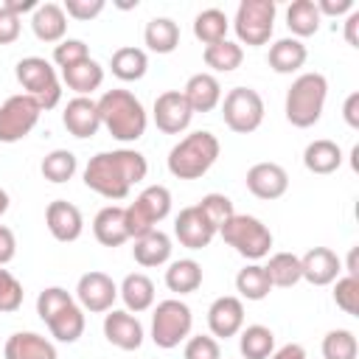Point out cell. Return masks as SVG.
Here are the masks:
<instances>
[{
	"instance_id": "ab89813d",
	"label": "cell",
	"mask_w": 359,
	"mask_h": 359,
	"mask_svg": "<svg viewBox=\"0 0 359 359\" xmlns=\"http://www.w3.org/2000/svg\"><path fill=\"white\" fill-rule=\"evenodd\" d=\"M76 168H79V160H76V154L67 151V149H53L50 154L42 157V165H39L42 177H45L48 182H53V185H62V182L73 180Z\"/></svg>"
},
{
	"instance_id": "f546056e",
	"label": "cell",
	"mask_w": 359,
	"mask_h": 359,
	"mask_svg": "<svg viewBox=\"0 0 359 359\" xmlns=\"http://www.w3.org/2000/svg\"><path fill=\"white\" fill-rule=\"evenodd\" d=\"M48 331H50V337L56 339V342H67V345H73V342H79V337L84 334V309L73 300L70 306H65L59 314H53L48 323Z\"/></svg>"
},
{
	"instance_id": "f35d334b",
	"label": "cell",
	"mask_w": 359,
	"mask_h": 359,
	"mask_svg": "<svg viewBox=\"0 0 359 359\" xmlns=\"http://www.w3.org/2000/svg\"><path fill=\"white\" fill-rule=\"evenodd\" d=\"M236 292L244 300H252V303L264 300L272 292V283H269L264 266L261 264H247L244 269H238V275H236Z\"/></svg>"
},
{
	"instance_id": "83f0119b",
	"label": "cell",
	"mask_w": 359,
	"mask_h": 359,
	"mask_svg": "<svg viewBox=\"0 0 359 359\" xmlns=\"http://www.w3.org/2000/svg\"><path fill=\"white\" fill-rule=\"evenodd\" d=\"M303 165L311 174H334L342 165V149L328 137L311 140L303 151Z\"/></svg>"
},
{
	"instance_id": "7402d4cb",
	"label": "cell",
	"mask_w": 359,
	"mask_h": 359,
	"mask_svg": "<svg viewBox=\"0 0 359 359\" xmlns=\"http://www.w3.org/2000/svg\"><path fill=\"white\" fill-rule=\"evenodd\" d=\"M31 31L39 42H62L67 34V14L59 3H39L31 14Z\"/></svg>"
},
{
	"instance_id": "b9f144b4",
	"label": "cell",
	"mask_w": 359,
	"mask_h": 359,
	"mask_svg": "<svg viewBox=\"0 0 359 359\" xmlns=\"http://www.w3.org/2000/svg\"><path fill=\"white\" fill-rule=\"evenodd\" d=\"M73 303V294L67 292V289H62V286H48V289H42L39 292V297H36V314H39V320L42 323H48L53 314H59L65 306H70Z\"/></svg>"
},
{
	"instance_id": "7bdbcfd3",
	"label": "cell",
	"mask_w": 359,
	"mask_h": 359,
	"mask_svg": "<svg viewBox=\"0 0 359 359\" xmlns=\"http://www.w3.org/2000/svg\"><path fill=\"white\" fill-rule=\"evenodd\" d=\"M334 303L337 309H342L345 314H359V278L342 275L334 280Z\"/></svg>"
},
{
	"instance_id": "8fae6325",
	"label": "cell",
	"mask_w": 359,
	"mask_h": 359,
	"mask_svg": "<svg viewBox=\"0 0 359 359\" xmlns=\"http://www.w3.org/2000/svg\"><path fill=\"white\" fill-rule=\"evenodd\" d=\"M39 112L42 107L36 104V98L25 93L8 95L0 104V143H17L25 135H31V129L39 121Z\"/></svg>"
},
{
	"instance_id": "ffe728a7",
	"label": "cell",
	"mask_w": 359,
	"mask_h": 359,
	"mask_svg": "<svg viewBox=\"0 0 359 359\" xmlns=\"http://www.w3.org/2000/svg\"><path fill=\"white\" fill-rule=\"evenodd\" d=\"M339 269H342V261L328 247H311L300 258L303 280H309L311 286H328V283H334L339 278Z\"/></svg>"
},
{
	"instance_id": "ba28073f",
	"label": "cell",
	"mask_w": 359,
	"mask_h": 359,
	"mask_svg": "<svg viewBox=\"0 0 359 359\" xmlns=\"http://www.w3.org/2000/svg\"><path fill=\"white\" fill-rule=\"evenodd\" d=\"M14 76L20 81V87L25 90V95L36 98V104L42 109H53L62 98V84L56 76V67L42 59V56H25L17 62Z\"/></svg>"
},
{
	"instance_id": "7dc6e473",
	"label": "cell",
	"mask_w": 359,
	"mask_h": 359,
	"mask_svg": "<svg viewBox=\"0 0 359 359\" xmlns=\"http://www.w3.org/2000/svg\"><path fill=\"white\" fill-rule=\"evenodd\" d=\"M182 356L185 359H222V348H219V339L216 337L196 334V337H188L185 339Z\"/></svg>"
},
{
	"instance_id": "484cf974",
	"label": "cell",
	"mask_w": 359,
	"mask_h": 359,
	"mask_svg": "<svg viewBox=\"0 0 359 359\" xmlns=\"http://www.w3.org/2000/svg\"><path fill=\"white\" fill-rule=\"evenodd\" d=\"M118 294H121L126 311H135V314H140V311H146V309L154 306V283L143 272H129L121 280Z\"/></svg>"
},
{
	"instance_id": "ee69618b",
	"label": "cell",
	"mask_w": 359,
	"mask_h": 359,
	"mask_svg": "<svg viewBox=\"0 0 359 359\" xmlns=\"http://www.w3.org/2000/svg\"><path fill=\"white\" fill-rule=\"evenodd\" d=\"M22 297H25L22 283L8 269L0 266V314H14L22 306Z\"/></svg>"
},
{
	"instance_id": "f5cc1de1",
	"label": "cell",
	"mask_w": 359,
	"mask_h": 359,
	"mask_svg": "<svg viewBox=\"0 0 359 359\" xmlns=\"http://www.w3.org/2000/svg\"><path fill=\"white\" fill-rule=\"evenodd\" d=\"M342 118L351 129H359V93H351L342 104Z\"/></svg>"
},
{
	"instance_id": "d6986e66",
	"label": "cell",
	"mask_w": 359,
	"mask_h": 359,
	"mask_svg": "<svg viewBox=\"0 0 359 359\" xmlns=\"http://www.w3.org/2000/svg\"><path fill=\"white\" fill-rule=\"evenodd\" d=\"M62 123L65 129L79 137V140H87L93 137L98 129H101V118H98V104L87 95H76L65 104V112H62Z\"/></svg>"
},
{
	"instance_id": "4fadbf2b",
	"label": "cell",
	"mask_w": 359,
	"mask_h": 359,
	"mask_svg": "<svg viewBox=\"0 0 359 359\" xmlns=\"http://www.w3.org/2000/svg\"><path fill=\"white\" fill-rule=\"evenodd\" d=\"M151 118H154V126L165 135H180L191 126V118H194V109L188 107L182 90H165L154 98V109H151Z\"/></svg>"
},
{
	"instance_id": "f907efd6",
	"label": "cell",
	"mask_w": 359,
	"mask_h": 359,
	"mask_svg": "<svg viewBox=\"0 0 359 359\" xmlns=\"http://www.w3.org/2000/svg\"><path fill=\"white\" fill-rule=\"evenodd\" d=\"M17 255V238H14V230L0 224V266H6L8 261H14Z\"/></svg>"
},
{
	"instance_id": "d590c367",
	"label": "cell",
	"mask_w": 359,
	"mask_h": 359,
	"mask_svg": "<svg viewBox=\"0 0 359 359\" xmlns=\"http://www.w3.org/2000/svg\"><path fill=\"white\" fill-rule=\"evenodd\" d=\"M320 20H323V17H320L314 0H294V3L286 8V28L292 31L294 39H303V36L317 34Z\"/></svg>"
},
{
	"instance_id": "f1b7e54d",
	"label": "cell",
	"mask_w": 359,
	"mask_h": 359,
	"mask_svg": "<svg viewBox=\"0 0 359 359\" xmlns=\"http://www.w3.org/2000/svg\"><path fill=\"white\" fill-rule=\"evenodd\" d=\"M109 70L115 79L121 81H140L149 70V56L143 48H135V45H123L112 53L109 59Z\"/></svg>"
},
{
	"instance_id": "4316f807",
	"label": "cell",
	"mask_w": 359,
	"mask_h": 359,
	"mask_svg": "<svg viewBox=\"0 0 359 359\" xmlns=\"http://www.w3.org/2000/svg\"><path fill=\"white\" fill-rule=\"evenodd\" d=\"M171 250H174V247H171L168 233H163V230H151V233L135 238L132 255H135V261H137L140 266H163V264H168Z\"/></svg>"
},
{
	"instance_id": "3957f363",
	"label": "cell",
	"mask_w": 359,
	"mask_h": 359,
	"mask_svg": "<svg viewBox=\"0 0 359 359\" xmlns=\"http://www.w3.org/2000/svg\"><path fill=\"white\" fill-rule=\"evenodd\" d=\"M219 151H222L219 137L208 129H199V132L185 135L168 151L165 165H168L171 177H177V180H199L213 168V163L219 160Z\"/></svg>"
},
{
	"instance_id": "30bf717a",
	"label": "cell",
	"mask_w": 359,
	"mask_h": 359,
	"mask_svg": "<svg viewBox=\"0 0 359 359\" xmlns=\"http://www.w3.org/2000/svg\"><path fill=\"white\" fill-rule=\"evenodd\" d=\"M224 126L236 135H250L264 123V98L252 87H233L222 98Z\"/></svg>"
},
{
	"instance_id": "e575fe53",
	"label": "cell",
	"mask_w": 359,
	"mask_h": 359,
	"mask_svg": "<svg viewBox=\"0 0 359 359\" xmlns=\"http://www.w3.org/2000/svg\"><path fill=\"white\" fill-rule=\"evenodd\" d=\"M238 351L244 359H269V353L275 351V334L272 328L255 323L238 331Z\"/></svg>"
},
{
	"instance_id": "9a60e30c",
	"label": "cell",
	"mask_w": 359,
	"mask_h": 359,
	"mask_svg": "<svg viewBox=\"0 0 359 359\" xmlns=\"http://www.w3.org/2000/svg\"><path fill=\"white\" fill-rule=\"evenodd\" d=\"M208 328H210V337H216V339L236 337L244 328V303H241V297H236V294L216 297L208 309Z\"/></svg>"
},
{
	"instance_id": "2e32d148",
	"label": "cell",
	"mask_w": 359,
	"mask_h": 359,
	"mask_svg": "<svg viewBox=\"0 0 359 359\" xmlns=\"http://www.w3.org/2000/svg\"><path fill=\"white\" fill-rule=\"evenodd\" d=\"M244 182H247V191H250L252 196L269 202V199H280V196L286 194V188H289V174H286V168L278 165V163H255V165L247 168Z\"/></svg>"
},
{
	"instance_id": "f6af8a7d",
	"label": "cell",
	"mask_w": 359,
	"mask_h": 359,
	"mask_svg": "<svg viewBox=\"0 0 359 359\" xmlns=\"http://www.w3.org/2000/svg\"><path fill=\"white\" fill-rule=\"evenodd\" d=\"M199 208H202V213L213 222V227L219 230L236 210H233V202H230V196H224V194H205L199 202H196Z\"/></svg>"
},
{
	"instance_id": "6f0895ef",
	"label": "cell",
	"mask_w": 359,
	"mask_h": 359,
	"mask_svg": "<svg viewBox=\"0 0 359 359\" xmlns=\"http://www.w3.org/2000/svg\"><path fill=\"white\" fill-rule=\"evenodd\" d=\"M348 275L351 278H359V269H356V247H351V252H348Z\"/></svg>"
},
{
	"instance_id": "60d3db41",
	"label": "cell",
	"mask_w": 359,
	"mask_h": 359,
	"mask_svg": "<svg viewBox=\"0 0 359 359\" xmlns=\"http://www.w3.org/2000/svg\"><path fill=\"white\" fill-rule=\"evenodd\" d=\"M359 342L348 328H334L323 337V359H356Z\"/></svg>"
},
{
	"instance_id": "c3c4849f",
	"label": "cell",
	"mask_w": 359,
	"mask_h": 359,
	"mask_svg": "<svg viewBox=\"0 0 359 359\" xmlns=\"http://www.w3.org/2000/svg\"><path fill=\"white\" fill-rule=\"evenodd\" d=\"M65 14L73 17V20H93L104 11V0H65Z\"/></svg>"
},
{
	"instance_id": "5b68a950",
	"label": "cell",
	"mask_w": 359,
	"mask_h": 359,
	"mask_svg": "<svg viewBox=\"0 0 359 359\" xmlns=\"http://www.w3.org/2000/svg\"><path fill=\"white\" fill-rule=\"evenodd\" d=\"M219 236L224 238L227 247H233L247 261L266 258L269 255V247H272V230L261 219L247 216V213H233L219 227Z\"/></svg>"
},
{
	"instance_id": "5bb4252c",
	"label": "cell",
	"mask_w": 359,
	"mask_h": 359,
	"mask_svg": "<svg viewBox=\"0 0 359 359\" xmlns=\"http://www.w3.org/2000/svg\"><path fill=\"white\" fill-rule=\"evenodd\" d=\"M216 227H213V222L202 213V208L199 205H188V208H182L180 213H177V219H174V236H177V241L182 244V247H188V250H202V247H208L213 238H216Z\"/></svg>"
},
{
	"instance_id": "7c38bea8",
	"label": "cell",
	"mask_w": 359,
	"mask_h": 359,
	"mask_svg": "<svg viewBox=\"0 0 359 359\" xmlns=\"http://www.w3.org/2000/svg\"><path fill=\"white\" fill-rule=\"evenodd\" d=\"M115 297H118V286H115V280H112L107 272L90 269V272H84V275L79 278V283H76V300H79V306H81L84 311H90V314H104V311H109L112 303H115Z\"/></svg>"
},
{
	"instance_id": "44dd1931",
	"label": "cell",
	"mask_w": 359,
	"mask_h": 359,
	"mask_svg": "<svg viewBox=\"0 0 359 359\" xmlns=\"http://www.w3.org/2000/svg\"><path fill=\"white\" fill-rule=\"evenodd\" d=\"M3 359H59V356L48 337L36 331H17L6 339Z\"/></svg>"
},
{
	"instance_id": "7a4b0ae2",
	"label": "cell",
	"mask_w": 359,
	"mask_h": 359,
	"mask_svg": "<svg viewBox=\"0 0 359 359\" xmlns=\"http://www.w3.org/2000/svg\"><path fill=\"white\" fill-rule=\"evenodd\" d=\"M98 104V118L101 126L121 143H135L146 135L149 126V115L140 104V98H135V93L129 90H107L101 93Z\"/></svg>"
},
{
	"instance_id": "603a6c76",
	"label": "cell",
	"mask_w": 359,
	"mask_h": 359,
	"mask_svg": "<svg viewBox=\"0 0 359 359\" xmlns=\"http://www.w3.org/2000/svg\"><path fill=\"white\" fill-rule=\"evenodd\" d=\"M182 95L194 112H210L222 104V84L213 73H194L185 81Z\"/></svg>"
},
{
	"instance_id": "1f68e13d",
	"label": "cell",
	"mask_w": 359,
	"mask_h": 359,
	"mask_svg": "<svg viewBox=\"0 0 359 359\" xmlns=\"http://www.w3.org/2000/svg\"><path fill=\"white\" fill-rule=\"evenodd\" d=\"M143 42L154 53H174L180 45V25L171 17H154L143 28Z\"/></svg>"
},
{
	"instance_id": "52a82bcc",
	"label": "cell",
	"mask_w": 359,
	"mask_h": 359,
	"mask_svg": "<svg viewBox=\"0 0 359 359\" xmlns=\"http://www.w3.org/2000/svg\"><path fill=\"white\" fill-rule=\"evenodd\" d=\"M191 328H194L191 306L182 303L180 297H168V300H160L154 306V314H151V342L157 348H163V351L177 348L180 342H185L191 337Z\"/></svg>"
},
{
	"instance_id": "681fc988",
	"label": "cell",
	"mask_w": 359,
	"mask_h": 359,
	"mask_svg": "<svg viewBox=\"0 0 359 359\" xmlns=\"http://www.w3.org/2000/svg\"><path fill=\"white\" fill-rule=\"evenodd\" d=\"M20 28H22V25H20V17L0 6V45H11V42H17Z\"/></svg>"
},
{
	"instance_id": "8992f818",
	"label": "cell",
	"mask_w": 359,
	"mask_h": 359,
	"mask_svg": "<svg viewBox=\"0 0 359 359\" xmlns=\"http://www.w3.org/2000/svg\"><path fill=\"white\" fill-rule=\"evenodd\" d=\"M171 213V191L165 185H149L143 188L132 205L123 208L126 216V230L129 238H140L151 230H157V224Z\"/></svg>"
},
{
	"instance_id": "db71d44e",
	"label": "cell",
	"mask_w": 359,
	"mask_h": 359,
	"mask_svg": "<svg viewBox=\"0 0 359 359\" xmlns=\"http://www.w3.org/2000/svg\"><path fill=\"white\" fill-rule=\"evenodd\" d=\"M269 359H306V348L300 342H286L269 353Z\"/></svg>"
},
{
	"instance_id": "9c48e42d",
	"label": "cell",
	"mask_w": 359,
	"mask_h": 359,
	"mask_svg": "<svg viewBox=\"0 0 359 359\" xmlns=\"http://www.w3.org/2000/svg\"><path fill=\"white\" fill-rule=\"evenodd\" d=\"M275 0H241L233 17V31L238 36V45L258 48L266 45L275 31Z\"/></svg>"
},
{
	"instance_id": "bcb514c9",
	"label": "cell",
	"mask_w": 359,
	"mask_h": 359,
	"mask_svg": "<svg viewBox=\"0 0 359 359\" xmlns=\"http://www.w3.org/2000/svg\"><path fill=\"white\" fill-rule=\"evenodd\" d=\"M90 59V48L84 39H62L56 48H53V62L65 70V67H73L79 62Z\"/></svg>"
},
{
	"instance_id": "9f6ffc18",
	"label": "cell",
	"mask_w": 359,
	"mask_h": 359,
	"mask_svg": "<svg viewBox=\"0 0 359 359\" xmlns=\"http://www.w3.org/2000/svg\"><path fill=\"white\" fill-rule=\"evenodd\" d=\"M0 6L20 17V14H25V11H31V14H34V8H36L39 3H36V0H3Z\"/></svg>"
},
{
	"instance_id": "4dcf8cb0",
	"label": "cell",
	"mask_w": 359,
	"mask_h": 359,
	"mask_svg": "<svg viewBox=\"0 0 359 359\" xmlns=\"http://www.w3.org/2000/svg\"><path fill=\"white\" fill-rule=\"evenodd\" d=\"M62 81L76 93V95H90L93 90H98L104 84V67L90 56L73 67L62 70Z\"/></svg>"
},
{
	"instance_id": "8d00e7d4",
	"label": "cell",
	"mask_w": 359,
	"mask_h": 359,
	"mask_svg": "<svg viewBox=\"0 0 359 359\" xmlns=\"http://www.w3.org/2000/svg\"><path fill=\"white\" fill-rule=\"evenodd\" d=\"M227 28H230V20L224 11L219 8H205L194 17V36L208 48V45H216L222 39H227Z\"/></svg>"
},
{
	"instance_id": "74e56055",
	"label": "cell",
	"mask_w": 359,
	"mask_h": 359,
	"mask_svg": "<svg viewBox=\"0 0 359 359\" xmlns=\"http://www.w3.org/2000/svg\"><path fill=\"white\" fill-rule=\"evenodd\" d=\"M202 59H205V65H208L210 70H216V73H233V70L241 67V62H244V48H241L238 42H233V39H222V42H216V45H208V48L202 50Z\"/></svg>"
},
{
	"instance_id": "e0dca14e",
	"label": "cell",
	"mask_w": 359,
	"mask_h": 359,
	"mask_svg": "<svg viewBox=\"0 0 359 359\" xmlns=\"http://www.w3.org/2000/svg\"><path fill=\"white\" fill-rule=\"evenodd\" d=\"M45 224H48V233L62 244H70L84 233V216L67 199H53L45 208Z\"/></svg>"
},
{
	"instance_id": "d6a6232c",
	"label": "cell",
	"mask_w": 359,
	"mask_h": 359,
	"mask_svg": "<svg viewBox=\"0 0 359 359\" xmlns=\"http://www.w3.org/2000/svg\"><path fill=\"white\" fill-rule=\"evenodd\" d=\"M165 286L174 294H191L202 286V266L194 258H180L171 261L165 269Z\"/></svg>"
},
{
	"instance_id": "836d02e7",
	"label": "cell",
	"mask_w": 359,
	"mask_h": 359,
	"mask_svg": "<svg viewBox=\"0 0 359 359\" xmlns=\"http://www.w3.org/2000/svg\"><path fill=\"white\" fill-rule=\"evenodd\" d=\"M264 272H266L269 283L278 286V289H292L294 283L303 280L300 255H294V252H275V255H269Z\"/></svg>"
},
{
	"instance_id": "11a10c76",
	"label": "cell",
	"mask_w": 359,
	"mask_h": 359,
	"mask_svg": "<svg viewBox=\"0 0 359 359\" xmlns=\"http://www.w3.org/2000/svg\"><path fill=\"white\" fill-rule=\"evenodd\" d=\"M345 42L351 45V48H359V11L353 8L351 14H348V20H345Z\"/></svg>"
},
{
	"instance_id": "680465c9",
	"label": "cell",
	"mask_w": 359,
	"mask_h": 359,
	"mask_svg": "<svg viewBox=\"0 0 359 359\" xmlns=\"http://www.w3.org/2000/svg\"><path fill=\"white\" fill-rule=\"evenodd\" d=\"M8 205H11V199H8V194H6V188H0V216L8 210Z\"/></svg>"
},
{
	"instance_id": "ac0fdd59",
	"label": "cell",
	"mask_w": 359,
	"mask_h": 359,
	"mask_svg": "<svg viewBox=\"0 0 359 359\" xmlns=\"http://www.w3.org/2000/svg\"><path fill=\"white\" fill-rule=\"evenodd\" d=\"M104 337L109 345L121 351H137L143 345V325L132 311H115L109 309L104 314Z\"/></svg>"
},
{
	"instance_id": "d4e9b609",
	"label": "cell",
	"mask_w": 359,
	"mask_h": 359,
	"mask_svg": "<svg viewBox=\"0 0 359 359\" xmlns=\"http://www.w3.org/2000/svg\"><path fill=\"white\" fill-rule=\"evenodd\" d=\"M306 59H309V50H306V45H303L300 39H294V36H283V39L272 42V45H269V56H266L269 67H272L275 73H280V76L297 73V70L306 65Z\"/></svg>"
},
{
	"instance_id": "cb8c5ba5",
	"label": "cell",
	"mask_w": 359,
	"mask_h": 359,
	"mask_svg": "<svg viewBox=\"0 0 359 359\" xmlns=\"http://www.w3.org/2000/svg\"><path fill=\"white\" fill-rule=\"evenodd\" d=\"M93 236L98 244L104 247H121L123 241H129V230H126V216L121 205H107L95 213L93 219Z\"/></svg>"
},
{
	"instance_id": "277c9868",
	"label": "cell",
	"mask_w": 359,
	"mask_h": 359,
	"mask_svg": "<svg viewBox=\"0 0 359 359\" xmlns=\"http://www.w3.org/2000/svg\"><path fill=\"white\" fill-rule=\"evenodd\" d=\"M325 98H328V79L323 73H300L292 87L286 90V101H283V112L286 121L297 129H309L323 118L325 109Z\"/></svg>"
},
{
	"instance_id": "816d5d0a",
	"label": "cell",
	"mask_w": 359,
	"mask_h": 359,
	"mask_svg": "<svg viewBox=\"0 0 359 359\" xmlns=\"http://www.w3.org/2000/svg\"><path fill=\"white\" fill-rule=\"evenodd\" d=\"M353 8H356L353 0H320V3H317L320 17H323V14H328V17H339V14H351Z\"/></svg>"
},
{
	"instance_id": "6da1fadb",
	"label": "cell",
	"mask_w": 359,
	"mask_h": 359,
	"mask_svg": "<svg viewBox=\"0 0 359 359\" xmlns=\"http://www.w3.org/2000/svg\"><path fill=\"white\" fill-rule=\"evenodd\" d=\"M146 174H149V163L135 149L98 151L95 157H90L84 168V185L98 196L118 202V199H126L132 185L146 180Z\"/></svg>"
}]
</instances>
